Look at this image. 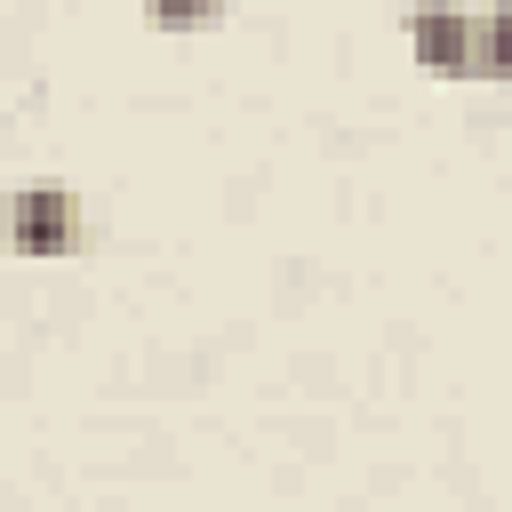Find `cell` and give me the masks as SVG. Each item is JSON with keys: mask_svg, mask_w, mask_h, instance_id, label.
Segmentation results:
<instances>
[{"mask_svg": "<svg viewBox=\"0 0 512 512\" xmlns=\"http://www.w3.org/2000/svg\"><path fill=\"white\" fill-rule=\"evenodd\" d=\"M480 72L488 80H512V0H496L480 16Z\"/></svg>", "mask_w": 512, "mask_h": 512, "instance_id": "3957f363", "label": "cell"}, {"mask_svg": "<svg viewBox=\"0 0 512 512\" xmlns=\"http://www.w3.org/2000/svg\"><path fill=\"white\" fill-rule=\"evenodd\" d=\"M16 248L24 256H72L80 248V192L56 176H32L16 192Z\"/></svg>", "mask_w": 512, "mask_h": 512, "instance_id": "7a4b0ae2", "label": "cell"}, {"mask_svg": "<svg viewBox=\"0 0 512 512\" xmlns=\"http://www.w3.org/2000/svg\"><path fill=\"white\" fill-rule=\"evenodd\" d=\"M408 48H416V64H424L432 80L480 72V24H472L456 0H424V8L408 16Z\"/></svg>", "mask_w": 512, "mask_h": 512, "instance_id": "6da1fadb", "label": "cell"}, {"mask_svg": "<svg viewBox=\"0 0 512 512\" xmlns=\"http://www.w3.org/2000/svg\"><path fill=\"white\" fill-rule=\"evenodd\" d=\"M144 16H152L160 32H208V24L224 16V0H144Z\"/></svg>", "mask_w": 512, "mask_h": 512, "instance_id": "277c9868", "label": "cell"}]
</instances>
